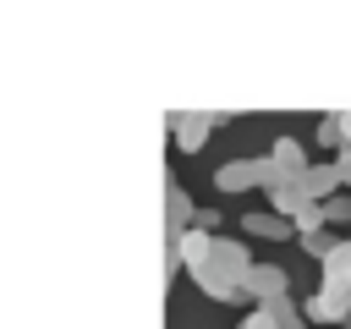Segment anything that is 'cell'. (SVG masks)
<instances>
[{
  "label": "cell",
  "mask_w": 351,
  "mask_h": 329,
  "mask_svg": "<svg viewBox=\"0 0 351 329\" xmlns=\"http://www.w3.org/2000/svg\"><path fill=\"white\" fill-rule=\"evenodd\" d=\"M302 313H307V324H346V313H351V291H340V285H318L307 302H302Z\"/></svg>",
  "instance_id": "cell-1"
},
{
  "label": "cell",
  "mask_w": 351,
  "mask_h": 329,
  "mask_svg": "<svg viewBox=\"0 0 351 329\" xmlns=\"http://www.w3.org/2000/svg\"><path fill=\"white\" fill-rule=\"evenodd\" d=\"M214 126H225V115H170V132H176V148L181 154H197Z\"/></svg>",
  "instance_id": "cell-2"
},
{
  "label": "cell",
  "mask_w": 351,
  "mask_h": 329,
  "mask_svg": "<svg viewBox=\"0 0 351 329\" xmlns=\"http://www.w3.org/2000/svg\"><path fill=\"white\" fill-rule=\"evenodd\" d=\"M296 186H302V197H307V203H329L335 192H346V186H340V170H335V159H324V164H307V170L296 175Z\"/></svg>",
  "instance_id": "cell-3"
},
{
  "label": "cell",
  "mask_w": 351,
  "mask_h": 329,
  "mask_svg": "<svg viewBox=\"0 0 351 329\" xmlns=\"http://www.w3.org/2000/svg\"><path fill=\"white\" fill-rule=\"evenodd\" d=\"M241 291L258 296V302H274V296H291V274H285L280 263H252V274H247Z\"/></svg>",
  "instance_id": "cell-4"
},
{
  "label": "cell",
  "mask_w": 351,
  "mask_h": 329,
  "mask_svg": "<svg viewBox=\"0 0 351 329\" xmlns=\"http://www.w3.org/2000/svg\"><path fill=\"white\" fill-rule=\"evenodd\" d=\"M165 219H170V247H176V241H181V236L197 225V208H192L186 186H176V181L165 186Z\"/></svg>",
  "instance_id": "cell-5"
},
{
  "label": "cell",
  "mask_w": 351,
  "mask_h": 329,
  "mask_svg": "<svg viewBox=\"0 0 351 329\" xmlns=\"http://www.w3.org/2000/svg\"><path fill=\"white\" fill-rule=\"evenodd\" d=\"M214 269H219V274H230L236 285H247V274H252V252H247L241 241L214 236Z\"/></svg>",
  "instance_id": "cell-6"
},
{
  "label": "cell",
  "mask_w": 351,
  "mask_h": 329,
  "mask_svg": "<svg viewBox=\"0 0 351 329\" xmlns=\"http://www.w3.org/2000/svg\"><path fill=\"white\" fill-rule=\"evenodd\" d=\"M241 230H247V236H263V241H291V236H296V225L280 219L274 208H252V214L241 219Z\"/></svg>",
  "instance_id": "cell-7"
},
{
  "label": "cell",
  "mask_w": 351,
  "mask_h": 329,
  "mask_svg": "<svg viewBox=\"0 0 351 329\" xmlns=\"http://www.w3.org/2000/svg\"><path fill=\"white\" fill-rule=\"evenodd\" d=\"M192 280L203 285V296H208V302H241V296H247L230 274H219V269H214V258H208L203 269H192Z\"/></svg>",
  "instance_id": "cell-8"
},
{
  "label": "cell",
  "mask_w": 351,
  "mask_h": 329,
  "mask_svg": "<svg viewBox=\"0 0 351 329\" xmlns=\"http://www.w3.org/2000/svg\"><path fill=\"white\" fill-rule=\"evenodd\" d=\"M214 186L219 192H247V186H258V164L252 159H230V164L214 170Z\"/></svg>",
  "instance_id": "cell-9"
},
{
  "label": "cell",
  "mask_w": 351,
  "mask_h": 329,
  "mask_svg": "<svg viewBox=\"0 0 351 329\" xmlns=\"http://www.w3.org/2000/svg\"><path fill=\"white\" fill-rule=\"evenodd\" d=\"M269 159H274V164H280V170H285V175H291V181H296V175H302V170H307V148H302V143H296V137H280V143H274V148H269Z\"/></svg>",
  "instance_id": "cell-10"
},
{
  "label": "cell",
  "mask_w": 351,
  "mask_h": 329,
  "mask_svg": "<svg viewBox=\"0 0 351 329\" xmlns=\"http://www.w3.org/2000/svg\"><path fill=\"white\" fill-rule=\"evenodd\" d=\"M176 247H181V263H186V269H203V263L214 258V236H208V230H186Z\"/></svg>",
  "instance_id": "cell-11"
},
{
  "label": "cell",
  "mask_w": 351,
  "mask_h": 329,
  "mask_svg": "<svg viewBox=\"0 0 351 329\" xmlns=\"http://www.w3.org/2000/svg\"><path fill=\"white\" fill-rule=\"evenodd\" d=\"M318 269H324V285H340V291H351V241H340V247H335V252H329Z\"/></svg>",
  "instance_id": "cell-12"
},
{
  "label": "cell",
  "mask_w": 351,
  "mask_h": 329,
  "mask_svg": "<svg viewBox=\"0 0 351 329\" xmlns=\"http://www.w3.org/2000/svg\"><path fill=\"white\" fill-rule=\"evenodd\" d=\"M258 307H263V313H269L280 329H307V313H302L291 296H274V302H258Z\"/></svg>",
  "instance_id": "cell-13"
},
{
  "label": "cell",
  "mask_w": 351,
  "mask_h": 329,
  "mask_svg": "<svg viewBox=\"0 0 351 329\" xmlns=\"http://www.w3.org/2000/svg\"><path fill=\"white\" fill-rule=\"evenodd\" d=\"M335 247H340V241H335L329 230H313V236H302V252H307V258H318V263H324Z\"/></svg>",
  "instance_id": "cell-14"
},
{
  "label": "cell",
  "mask_w": 351,
  "mask_h": 329,
  "mask_svg": "<svg viewBox=\"0 0 351 329\" xmlns=\"http://www.w3.org/2000/svg\"><path fill=\"white\" fill-rule=\"evenodd\" d=\"M324 225H351V192H335L324 203Z\"/></svg>",
  "instance_id": "cell-15"
},
{
  "label": "cell",
  "mask_w": 351,
  "mask_h": 329,
  "mask_svg": "<svg viewBox=\"0 0 351 329\" xmlns=\"http://www.w3.org/2000/svg\"><path fill=\"white\" fill-rule=\"evenodd\" d=\"M318 143H324V148H340V121H335V115L318 121Z\"/></svg>",
  "instance_id": "cell-16"
},
{
  "label": "cell",
  "mask_w": 351,
  "mask_h": 329,
  "mask_svg": "<svg viewBox=\"0 0 351 329\" xmlns=\"http://www.w3.org/2000/svg\"><path fill=\"white\" fill-rule=\"evenodd\" d=\"M236 329H280V324H274V318H269L263 307H252V313H247V318H241Z\"/></svg>",
  "instance_id": "cell-17"
},
{
  "label": "cell",
  "mask_w": 351,
  "mask_h": 329,
  "mask_svg": "<svg viewBox=\"0 0 351 329\" xmlns=\"http://www.w3.org/2000/svg\"><path fill=\"white\" fill-rule=\"evenodd\" d=\"M335 170H340V186L351 192V148H340V154H335Z\"/></svg>",
  "instance_id": "cell-18"
},
{
  "label": "cell",
  "mask_w": 351,
  "mask_h": 329,
  "mask_svg": "<svg viewBox=\"0 0 351 329\" xmlns=\"http://www.w3.org/2000/svg\"><path fill=\"white\" fill-rule=\"evenodd\" d=\"M335 121H340V148H351V110H346V115H335Z\"/></svg>",
  "instance_id": "cell-19"
}]
</instances>
